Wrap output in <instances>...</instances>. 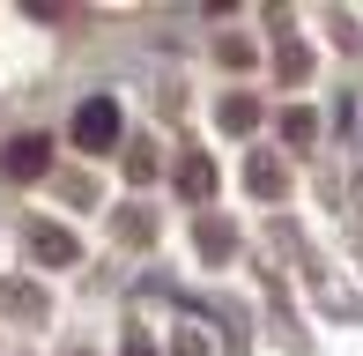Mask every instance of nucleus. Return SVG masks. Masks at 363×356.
I'll list each match as a JSON object with an SVG mask.
<instances>
[{"label":"nucleus","mask_w":363,"mask_h":356,"mask_svg":"<svg viewBox=\"0 0 363 356\" xmlns=\"http://www.w3.org/2000/svg\"><path fill=\"white\" fill-rule=\"evenodd\" d=\"M74 141H82L89 156L119 149V104H111V96H89V104L74 111Z\"/></svg>","instance_id":"f257e3e1"},{"label":"nucleus","mask_w":363,"mask_h":356,"mask_svg":"<svg viewBox=\"0 0 363 356\" xmlns=\"http://www.w3.org/2000/svg\"><path fill=\"white\" fill-rule=\"evenodd\" d=\"M30 230V252H38L45 267H67L74 260V230H60V223H23Z\"/></svg>","instance_id":"f03ea898"},{"label":"nucleus","mask_w":363,"mask_h":356,"mask_svg":"<svg viewBox=\"0 0 363 356\" xmlns=\"http://www.w3.org/2000/svg\"><path fill=\"white\" fill-rule=\"evenodd\" d=\"M45 164H52V141L45 134H23L8 149V178H45Z\"/></svg>","instance_id":"7ed1b4c3"},{"label":"nucleus","mask_w":363,"mask_h":356,"mask_svg":"<svg viewBox=\"0 0 363 356\" xmlns=\"http://www.w3.org/2000/svg\"><path fill=\"white\" fill-rule=\"evenodd\" d=\"M245 178H252V193H259V201H282V193H289L282 156H252V164H245Z\"/></svg>","instance_id":"20e7f679"},{"label":"nucleus","mask_w":363,"mask_h":356,"mask_svg":"<svg viewBox=\"0 0 363 356\" xmlns=\"http://www.w3.org/2000/svg\"><path fill=\"white\" fill-rule=\"evenodd\" d=\"M178 193H186V201H208V193H216V164H208V156H186V164H178Z\"/></svg>","instance_id":"39448f33"},{"label":"nucleus","mask_w":363,"mask_h":356,"mask_svg":"<svg viewBox=\"0 0 363 356\" xmlns=\"http://www.w3.org/2000/svg\"><path fill=\"white\" fill-rule=\"evenodd\" d=\"M216 119H223V134H252V126H259V104H252V96H223Z\"/></svg>","instance_id":"423d86ee"},{"label":"nucleus","mask_w":363,"mask_h":356,"mask_svg":"<svg viewBox=\"0 0 363 356\" xmlns=\"http://www.w3.org/2000/svg\"><path fill=\"white\" fill-rule=\"evenodd\" d=\"M126 178H156V149H148V141L126 149Z\"/></svg>","instance_id":"0eeeda50"},{"label":"nucleus","mask_w":363,"mask_h":356,"mask_svg":"<svg viewBox=\"0 0 363 356\" xmlns=\"http://www.w3.org/2000/svg\"><path fill=\"white\" fill-rule=\"evenodd\" d=\"M282 134L296 141V149H304V141H311V134H319V119H311V111H289V119H282Z\"/></svg>","instance_id":"6e6552de"},{"label":"nucleus","mask_w":363,"mask_h":356,"mask_svg":"<svg viewBox=\"0 0 363 356\" xmlns=\"http://www.w3.org/2000/svg\"><path fill=\"white\" fill-rule=\"evenodd\" d=\"M201 252H208V260H230V238H223V223H201Z\"/></svg>","instance_id":"1a4fd4ad"},{"label":"nucleus","mask_w":363,"mask_h":356,"mask_svg":"<svg viewBox=\"0 0 363 356\" xmlns=\"http://www.w3.org/2000/svg\"><path fill=\"white\" fill-rule=\"evenodd\" d=\"M171 356H208V334H193V327H178V342H171Z\"/></svg>","instance_id":"9d476101"},{"label":"nucleus","mask_w":363,"mask_h":356,"mask_svg":"<svg viewBox=\"0 0 363 356\" xmlns=\"http://www.w3.org/2000/svg\"><path fill=\"white\" fill-rule=\"evenodd\" d=\"M126 356H156V349H148V342H141V334H134V327H126Z\"/></svg>","instance_id":"9b49d317"}]
</instances>
